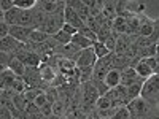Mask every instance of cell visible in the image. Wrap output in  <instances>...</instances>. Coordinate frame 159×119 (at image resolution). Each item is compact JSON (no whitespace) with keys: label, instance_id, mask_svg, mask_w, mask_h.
Listing matches in <instances>:
<instances>
[{"label":"cell","instance_id":"cell-1","mask_svg":"<svg viewBox=\"0 0 159 119\" xmlns=\"http://www.w3.org/2000/svg\"><path fill=\"white\" fill-rule=\"evenodd\" d=\"M127 110L130 113V119H159V107L148 103L142 97L129 102Z\"/></svg>","mask_w":159,"mask_h":119},{"label":"cell","instance_id":"cell-2","mask_svg":"<svg viewBox=\"0 0 159 119\" xmlns=\"http://www.w3.org/2000/svg\"><path fill=\"white\" fill-rule=\"evenodd\" d=\"M140 97L154 107H159V75H153L145 81Z\"/></svg>","mask_w":159,"mask_h":119},{"label":"cell","instance_id":"cell-3","mask_svg":"<svg viewBox=\"0 0 159 119\" xmlns=\"http://www.w3.org/2000/svg\"><path fill=\"white\" fill-rule=\"evenodd\" d=\"M105 97H107L110 102H111V107L119 110L123 107H127L129 105V97H127V87L123 86V84H118L116 87H111L108 89V92L105 94Z\"/></svg>","mask_w":159,"mask_h":119},{"label":"cell","instance_id":"cell-4","mask_svg":"<svg viewBox=\"0 0 159 119\" xmlns=\"http://www.w3.org/2000/svg\"><path fill=\"white\" fill-rule=\"evenodd\" d=\"M64 13H65V8L57 11V13H54V15H48V19H46L45 25L40 30L48 33L49 37H52V35H56L57 32H61L62 27L65 25V15H64Z\"/></svg>","mask_w":159,"mask_h":119},{"label":"cell","instance_id":"cell-5","mask_svg":"<svg viewBox=\"0 0 159 119\" xmlns=\"http://www.w3.org/2000/svg\"><path fill=\"white\" fill-rule=\"evenodd\" d=\"M22 79L25 81V84H27L29 89H43V90H46L49 87V84L43 81L42 73H40L38 67H27Z\"/></svg>","mask_w":159,"mask_h":119},{"label":"cell","instance_id":"cell-6","mask_svg":"<svg viewBox=\"0 0 159 119\" xmlns=\"http://www.w3.org/2000/svg\"><path fill=\"white\" fill-rule=\"evenodd\" d=\"M111 59H113V52H110L108 56L97 59L94 70H92V78L91 79H100V81H105V76L108 75V72L111 70Z\"/></svg>","mask_w":159,"mask_h":119},{"label":"cell","instance_id":"cell-7","mask_svg":"<svg viewBox=\"0 0 159 119\" xmlns=\"http://www.w3.org/2000/svg\"><path fill=\"white\" fill-rule=\"evenodd\" d=\"M156 57H145V59H140L139 64L135 65V72L140 78L143 79H148L150 76L154 75V68H156Z\"/></svg>","mask_w":159,"mask_h":119},{"label":"cell","instance_id":"cell-8","mask_svg":"<svg viewBox=\"0 0 159 119\" xmlns=\"http://www.w3.org/2000/svg\"><path fill=\"white\" fill-rule=\"evenodd\" d=\"M97 62V56L94 52V48H88V49H83L80 51V54L75 60L76 67L78 68H84V67H94Z\"/></svg>","mask_w":159,"mask_h":119},{"label":"cell","instance_id":"cell-9","mask_svg":"<svg viewBox=\"0 0 159 119\" xmlns=\"http://www.w3.org/2000/svg\"><path fill=\"white\" fill-rule=\"evenodd\" d=\"M22 48H24V43L18 42V40L13 38L11 35L0 38V51H5V52H8V54L16 56Z\"/></svg>","mask_w":159,"mask_h":119},{"label":"cell","instance_id":"cell-10","mask_svg":"<svg viewBox=\"0 0 159 119\" xmlns=\"http://www.w3.org/2000/svg\"><path fill=\"white\" fill-rule=\"evenodd\" d=\"M16 57L25 65V67H40V65H42V59H40V56L37 54V52H32L29 49H25V45L16 54Z\"/></svg>","mask_w":159,"mask_h":119},{"label":"cell","instance_id":"cell-11","mask_svg":"<svg viewBox=\"0 0 159 119\" xmlns=\"http://www.w3.org/2000/svg\"><path fill=\"white\" fill-rule=\"evenodd\" d=\"M137 35H127V33H123L116 38V48H115V52L119 56H126V52L130 49L132 43H134Z\"/></svg>","mask_w":159,"mask_h":119},{"label":"cell","instance_id":"cell-12","mask_svg":"<svg viewBox=\"0 0 159 119\" xmlns=\"http://www.w3.org/2000/svg\"><path fill=\"white\" fill-rule=\"evenodd\" d=\"M37 5L42 8L46 15H54L65 8L64 0H37Z\"/></svg>","mask_w":159,"mask_h":119},{"label":"cell","instance_id":"cell-13","mask_svg":"<svg viewBox=\"0 0 159 119\" xmlns=\"http://www.w3.org/2000/svg\"><path fill=\"white\" fill-rule=\"evenodd\" d=\"M32 32H34V29L22 27V25H13V27H10V35L13 38H16L18 42H21V43H27L30 40Z\"/></svg>","mask_w":159,"mask_h":119},{"label":"cell","instance_id":"cell-14","mask_svg":"<svg viewBox=\"0 0 159 119\" xmlns=\"http://www.w3.org/2000/svg\"><path fill=\"white\" fill-rule=\"evenodd\" d=\"M65 3H67L70 8H73V10L76 11V15L81 18V21L86 24V21L91 18V15H89V8H88L86 2H83V0H67Z\"/></svg>","mask_w":159,"mask_h":119},{"label":"cell","instance_id":"cell-15","mask_svg":"<svg viewBox=\"0 0 159 119\" xmlns=\"http://www.w3.org/2000/svg\"><path fill=\"white\" fill-rule=\"evenodd\" d=\"M65 24H70L72 27H75V29H81L83 25H84V22L81 21V18H80L78 15H76V11L73 10V8H70L67 3H65Z\"/></svg>","mask_w":159,"mask_h":119},{"label":"cell","instance_id":"cell-16","mask_svg":"<svg viewBox=\"0 0 159 119\" xmlns=\"http://www.w3.org/2000/svg\"><path fill=\"white\" fill-rule=\"evenodd\" d=\"M145 81H147V79H143V78H137L134 83L127 86V97H129V100H130V102L140 97V94H142V89H143V84H145Z\"/></svg>","mask_w":159,"mask_h":119},{"label":"cell","instance_id":"cell-17","mask_svg":"<svg viewBox=\"0 0 159 119\" xmlns=\"http://www.w3.org/2000/svg\"><path fill=\"white\" fill-rule=\"evenodd\" d=\"M154 30V19L148 18L147 15H140V37H150Z\"/></svg>","mask_w":159,"mask_h":119},{"label":"cell","instance_id":"cell-18","mask_svg":"<svg viewBox=\"0 0 159 119\" xmlns=\"http://www.w3.org/2000/svg\"><path fill=\"white\" fill-rule=\"evenodd\" d=\"M132 60L134 59H129L127 56H119L116 52H113V59H111V68H116V70H124V68H129L132 67ZM134 68V67H132Z\"/></svg>","mask_w":159,"mask_h":119},{"label":"cell","instance_id":"cell-19","mask_svg":"<svg viewBox=\"0 0 159 119\" xmlns=\"http://www.w3.org/2000/svg\"><path fill=\"white\" fill-rule=\"evenodd\" d=\"M18 78L19 76L13 70H10V68L2 70V73H0V87H2V89H10Z\"/></svg>","mask_w":159,"mask_h":119},{"label":"cell","instance_id":"cell-20","mask_svg":"<svg viewBox=\"0 0 159 119\" xmlns=\"http://www.w3.org/2000/svg\"><path fill=\"white\" fill-rule=\"evenodd\" d=\"M21 11L18 7H13L10 11L7 13H2V19L10 25V27H13V25H18L19 24V18H21Z\"/></svg>","mask_w":159,"mask_h":119},{"label":"cell","instance_id":"cell-21","mask_svg":"<svg viewBox=\"0 0 159 119\" xmlns=\"http://www.w3.org/2000/svg\"><path fill=\"white\" fill-rule=\"evenodd\" d=\"M38 68H40V73H42V78H43V81H45V83L51 84V83L56 79V76H57V72H56L54 68H51L48 64H42Z\"/></svg>","mask_w":159,"mask_h":119},{"label":"cell","instance_id":"cell-22","mask_svg":"<svg viewBox=\"0 0 159 119\" xmlns=\"http://www.w3.org/2000/svg\"><path fill=\"white\" fill-rule=\"evenodd\" d=\"M88 8H89V15L92 18H97L99 15L103 13V0H84Z\"/></svg>","mask_w":159,"mask_h":119},{"label":"cell","instance_id":"cell-23","mask_svg":"<svg viewBox=\"0 0 159 119\" xmlns=\"http://www.w3.org/2000/svg\"><path fill=\"white\" fill-rule=\"evenodd\" d=\"M105 84H107L110 89L111 87H116L118 84H121V70L111 68L108 72V75L105 76Z\"/></svg>","mask_w":159,"mask_h":119},{"label":"cell","instance_id":"cell-24","mask_svg":"<svg viewBox=\"0 0 159 119\" xmlns=\"http://www.w3.org/2000/svg\"><path fill=\"white\" fill-rule=\"evenodd\" d=\"M137 78H140V76L137 75L135 68H132V67H129V68H124V70L121 72V84L127 87L129 84H132V83H134Z\"/></svg>","mask_w":159,"mask_h":119},{"label":"cell","instance_id":"cell-25","mask_svg":"<svg viewBox=\"0 0 159 119\" xmlns=\"http://www.w3.org/2000/svg\"><path fill=\"white\" fill-rule=\"evenodd\" d=\"M72 43H73L75 46H78L80 49H88V48L94 46L96 42H92V40H89V38H86V37H83V35H80V33H75V35L72 37Z\"/></svg>","mask_w":159,"mask_h":119},{"label":"cell","instance_id":"cell-26","mask_svg":"<svg viewBox=\"0 0 159 119\" xmlns=\"http://www.w3.org/2000/svg\"><path fill=\"white\" fill-rule=\"evenodd\" d=\"M18 25L34 29V8L32 10H22L21 11V18H19V24Z\"/></svg>","mask_w":159,"mask_h":119},{"label":"cell","instance_id":"cell-27","mask_svg":"<svg viewBox=\"0 0 159 119\" xmlns=\"http://www.w3.org/2000/svg\"><path fill=\"white\" fill-rule=\"evenodd\" d=\"M111 30H113L115 33H118V35L126 33V32H127V21H126V18L116 16V18L113 19V27H111Z\"/></svg>","mask_w":159,"mask_h":119},{"label":"cell","instance_id":"cell-28","mask_svg":"<svg viewBox=\"0 0 159 119\" xmlns=\"http://www.w3.org/2000/svg\"><path fill=\"white\" fill-rule=\"evenodd\" d=\"M8 68L10 70H13V72H15L19 78H22L24 76V73H25V70H27V67H25V65L15 56V57H13L11 59V62H10V65H8Z\"/></svg>","mask_w":159,"mask_h":119},{"label":"cell","instance_id":"cell-29","mask_svg":"<svg viewBox=\"0 0 159 119\" xmlns=\"http://www.w3.org/2000/svg\"><path fill=\"white\" fill-rule=\"evenodd\" d=\"M103 15L107 16L108 19H111V21L116 18V2L115 0H110V2L105 0L103 2Z\"/></svg>","mask_w":159,"mask_h":119},{"label":"cell","instance_id":"cell-30","mask_svg":"<svg viewBox=\"0 0 159 119\" xmlns=\"http://www.w3.org/2000/svg\"><path fill=\"white\" fill-rule=\"evenodd\" d=\"M48 40H49V35H48V33H45V32H42V30H34L32 35H30V40H29V42L42 45V43H46Z\"/></svg>","mask_w":159,"mask_h":119},{"label":"cell","instance_id":"cell-31","mask_svg":"<svg viewBox=\"0 0 159 119\" xmlns=\"http://www.w3.org/2000/svg\"><path fill=\"white\" fill-rule=\"evenodd\" d=\"M13 92H15V94H24L25 90H27L29 87H27V84H25V81L22 78H18L15 83H13V86L10 87Z\"/></svg>","mask_w":159,"mask_h":119},{"label":"cell","instance_id":"cell-32","mask_svg":"<svg viewBox=\"0 0 159 119\" xmlns=\"http://www.w3.org/2000/svg\"><path fill=\"white\" fill-rule=\"evenodd\" d=\"M52 37H54V40H56V42H57V45H59V46L72 43V35H69L67 32H64V30L57 32L56 35H52Z\"/></svg>","mask_w":159,"mask_h":119},{"label":"cell","instance_id":"cell-33","mask_svg":"<svg viewBox=\"0 0 159 119\" xmlns=\"http://www.w3.org/2000/svg\"><path fill=\"white\" fill-rule=\"evenodd\" d=\"M94 52H96V56H97V59H100V57H105V56H108L110 54V51H108V48L105 46L102 42H96L94 43Z\"/></svg>","mask_w":159,"mask_h":119},{"label":"cell","instance_id":"cell-34","mask_svg":"<svg viewBox=\"0 0 159 119\" xmlns=\"http://www.w3.org/2000/svg\"><path fill=\"white\" fill-rule=\"evenodd\" d=\"M37 5V0H15V7L19 10H32Z\"/></svg>","mask_w":159,"mask_h":119},{"label":"cell","instance_id":"cell-35","mask_svg":"<svg viewBox=\"0 0 159 119\" xmlns=\"http://www.w3.org/2000/svg\"><path fill=\"white\" fill-rule=\"evenodd\" d=\"M96 108H97V110H110V108H113V107H111V102L105 97V95H102V97H99V100H97V103H96Z\"/></svg>","mask_w":159,"mask_h":119},{"label":"cell","instance_id":"cell-36","mask_svg":"<svg viewBox=\"0 0 159 119\" xmlns=\"http://www.w3.org/2000/svg\"><path fill=\"white\" fill-rule=\"evenodd\" d=\"M78 33H80V35H83V37H86V38H89V40H92V42H97V35H96L94 32H92L86 24H84L83 27L78 30Z\"/></svg>","mask_w":159,"mask_h":119},{"label":"cell","instance_id":"cell-37","mask_svg":"<svg viewBox=\"0 0 159 119\" xmlns=\"http://www.w3.org/2000/svg\"><path fill=\"white\" fill-rule=\"evenodd\" d=\"M43 92V89H27L24 92V95H25V99H27L29 102H35V99L40 95Z\"/></svg>","mask_w":159,"mask_h":119},{"label":"cell","instance_id":"cell-38","mask_svg":"<svg viewBox=\"0 0 159 119\" xmlns=\"http://www.w3.org/2000/svg\"><path fill=\"white\" fill-rule=\"evenodd\" d=\"M111 119H130V113L127 110V107H123V108H119Z\"/></svg>","mask_w":159,"mask_h":119},{"label":"cell","instance_id":"cell-39","mask_svg":"<svg viewBox=\"0 0 159 119\" xmlns=\"http://www.w3.org/2000/svg\"><path fill=\"white\" fill-rule=\"evenodd\" d=\"M35 105L38 108H42V107H45V105H48L49 102H48V97H46V94H45V90L42 92V94H40L37 99H35V102H34Z\"/></svg>","mask_w":159,"mask_h":119},{"label":"cell","instance_id":"cell-40","mask_svg":"<svg viewBox=\"0 0 159 119\" xmlns=\"http://www.w3.org/2000/svg\"><path fill=\"white\" fill-rule=\"evenodd\" d=\"M13 7H15V0H2V2H0V10H2V13L10 11Z\"/></svg>","mask_w":159,"mask_h":119},{"label":"cell","instance_id":"cell-41","mask_svg":"<svg viewBox=\"0 0 159 119\" xmlns=\"http://www.w3.org/2000/svg\"><path fill=\"white\" fill-rule=\"evenodd\" d=\"M8 35H10V25L3 19H0V38L8 37Z\"/></svg>","mask_w":159,"mask_h":119},{"label":"cell","instance_id":"cell-42","mask_svg":"<svg viewBox=\"0 0 159 119\" xmlns=\"http://www.w3.org/2000/svg\"><path fill=\"white\" fill-rule=\"evenodd\" d=\"M15 116L11 114V111L5 107H0V119H13Z\"/></svg>","mask_w":159,"mask_h":119},{"label":"cell","instance_id":"cell-43","mask_svg":"<svg viewBox=\"0 0 159 119\" xmlns=\"http://www.w3.org/2000/svg\"><path fill=\"white\" fill-rule=\"evenodd\" d=\"M86 119H102V116L99 114V110L94 108L92 111H89V113L86 114Z\"/></svg>","mask_w":159,"mask_h":119},{"label":"cell","instance_id":"cell-44","mask_svg":"<svg viewBox=\"0 0 159 119\" xmlns=\"http://www.w3.org/2000/svg\"><path fill=\"white\" fill-rule=\"evenodd\" d=\"M62 30H64V32H67V33H69V35H72V37H73L75 33H78V29H75V27H72V25H70V24H65V25H64V27H62Z\"/></svg>","mask_w":159,"mask_h":119},{"label":"cell","instance_id":"cell-45","mask_svg":"<svg viewBox=\"0 0 159 119\" xmlns=\"http://www.w3.org/2000/svg\"><path fill=\"white\" fill-rule=\"evenodd\" d=\"M154 75H159V64L156 65V68H154Z\"/></svg>","mask_w":159,"mask_h":119},{"label":"cell","instance_id":"cell-46","mask_svg":"<svg viewBox=\"0 0 159 119\" xmlns=\"http://www.w3.org/2000/svg\"><path fill=\"white\" fill-rule=\"evenodd\" d=\"M156 56H159V45L156 46Z\"/></svg>","mask_w":159,"mask_h":119},{"label":"cell","instance_id":"cell-47","mask_svg":"<svg viewBox=\"0 0 159 119\" xmlns=\"http://www.w3.org/2000/svg\"><path fill=\"white\" fill-rule=\"evenodd\" d=\"M102 119H111V117H102Z\"/></svg>","mask_w":159,"mask_h":119},{"label":"cell","instance_id":"cell-48","mask_svg":"<svg viewBox=\"0 0 159 119\" xmlns=\"http://www.w3.org/2000/svg\"><path fill=\"white\" fill-rule=\"evenodd\" d=\"M157 45H159V42H157Z\"/></svg>","mask_w":159,"mask_h":119}]
</instances>
